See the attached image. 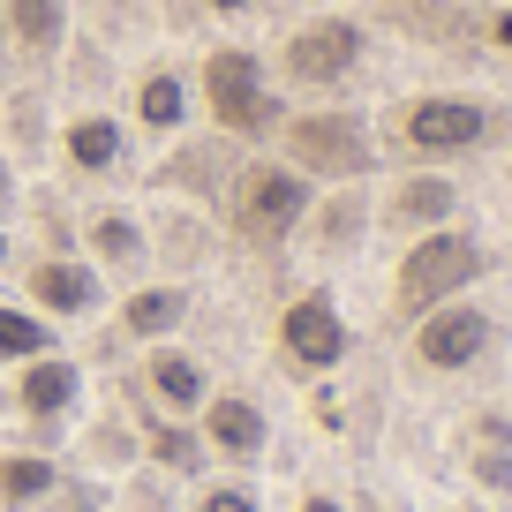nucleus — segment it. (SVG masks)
<instances>
[{
    "label": "nucleus",
    "mask_w": 512,
    "mask_h": 512,
    "mask_svg": "<svg viewBox=\"0 0 512 512\" xmlns=\"http://www.w3.org/2000/svg\"><path fill=\"white\" fill-rule=\"evenodd\" d=\"M490 136V106L482 98H415L400 113V144L407 159H460Z\"/></svg>",
    "instance_id": "obj_8"
},
{
    "label": "nucleus",
    "mask_w": 512,
    "mask_h": 512,
    "mask_svg": "<svg viewBox=\"0 0 512 512\" xmlns=\"http://www.w3.org/2000/svg\"><path fill=\"white\" fill-rule=\"evenodd\" d=\"M490 339H497V324H490V309L482 302H437V309H422L415 317V362L422 369H437V377H460V369H475L482 354H490Z\"/></svg>",
    "instance_id": "obj_5"
},
{
    "label": "nucleus",
    "mask_w": 512,
    "mask_h": 512,
    "mask_svg": "<svg viewBox=\"0 0 512 512\" xmlns=\"http://www.w3.org/2000/svg\"><path fill=\"white\" fill-rule=\"evenodd\" d=\"M136 121H144L151 136H174V128L189 121V83H181L174 68H151V76L136 83Z\"/></svg>",
    "instance_id": "obj_19"
},
{
    "label": "nucleus",
    "mask_w": 512,
    "mask_h": 512,
    "mask_svg": "<svg viewBox=\"0 0 512 512\" xmlns=\"http://www.w3.org/2000/svg\"><path fill=\"white\" fill-rule=\"evenodd\" d=\"M0 53H8V16H0Z\"/></svg>",
    "instance_id": "obj_31"
},
{
    "label": "nucleus",
    "mask_w": 512,
    "mask_h": 512,
    "mask_svg": "<svg viewBox=\"0 0 512 512\" xmlns=\"http://www.w3.org/2000/svg\"><path fill=\"white\" fill-rule=\"evenodd\" d=\"M38 354H53V324L38 317V309H8L0 302V369L38 362Z\"/></svg>",
    "instance_id": "obj_21"
},
{
    "label": "nucleus",
    "mask_w": 512,
    "mask_h": 512,
    "mask_svg": "<svg viewBox=\"0 0 512 512\" xmlns=\"http://www.w3.org/2000/svg\"><path fill=\"white\" fill-rule=\"evenodd\" d=\"M151 467H166V475H204V460H211V445H204V430H189V422H151Z\"/></svg>",
    "instance_id": "obj_20"
},
{
    "label": "nucleus",
    "mask_w": 512,
    "mask_h": 512,
    "mask_svg": "<svg viewBox=\"0 0 512 512\" xmlns=\"http://www.w3.org/2000/svg\"><path fill=\"white\" fill-rule=\"evenodd\" d=\"M61 490V460L53 452H0V512H31Z\"/></svg>",
    "instance_id": "obj_14"
},
{
    "label": "nucleus",
    "mask_w": 512,
    "mask_h": 512,
    "mask_svg": "<svg viewBox=\"0 0 512 512\" xmlns=\"http://www.w3.org/2000/svg\"><path fill=\"white\" fill-rule=\"evenodd\" d=\"M196 512H264V497H256L249 482H211V490L196 497Z\"/></svg>",
    "instance_id": "obj_24"
},
{
    "label": "nucleus",
    "mask_w": 512,
    "mask_h": 512,
    "mask_svg": "<svg viewBox=\"0 0 512 512\" xmlns=\"http://www.w3.org/2000/svg\"><path fill=\"white\" fill-rule=\"evenodd\" d=\"M121 151H128V136H121V121H106V113H83V121L61 128V159L76 166V174H113Z\"/></svg>",
    "instance_id": "obj_15"
},
{
    "label": "nucleus",
    "mask_w": 512,
    "mask_h": 512,
    "mask_svg": "<svg viewBox=\"0 0 512 512\" xmlns=\"http://www.w3.org/2000/svg\"><path fill=\"white\" fill-rule=\"evenodd\" d=\"M279 354H287L294 369H309V377L347 362V317H339V302L324 287L287 302V317H279Z\"/></svg>",
    "instance_id": "obj_9"
},
{
    "label": "nucleus",
    "mask_w": 512,
    "mask_h": 512,
    "mask_svg": "<svg viewBox=\"0 0 512 512\" xmlns=\"http://www.w3.org/2000/svg\"><path fill=\"white\" fill-rule=\"evenodd\" d=\"M467 475H475V490L512 497V445H482V437H475V452H467Z\"/></svg>",
    "instance_id": "obj_22"
},
{
    "label": "nucleus",
    "mask_w": 512,
    "mask_h": 512,
    "mask_svg": "<svg viewBox=\"0 0 512 512\" xmlns=\"http://www.w3.org/2000/svg\"><path fill=\"white\" fill-rule=\"evenodd\" d=\"M369 38L354 16H309L302 31L279 46V68H287L294 83H309V91H324V83H347L354 68H362Z\"/></svg>",
    "instance_id": "obj_7"
},
{
    "label": "nucleus",
    "mask_w": 512,
    "mask_h": 512,
    "mask_svg": "<svg viewBox=\"0 0 512 512\" xmlns=\"http://www.w3.org/2000/svg\"><path fill=\"white\" fill-rule=\"evenodd\" d=\"M354 226H362V219H354V211H347V204H339V211H324V226H317V241H324V249H347V241H354Z\"/></svg>",
    "instance_id": "obj_26"
},
{
    "label": "nucleus",
    "mask_w": 512,
    "mask_h": 512,
    "mask_svg": "<svg viewBox=\"0 0 512 512\" xmlns=\"http://www.w3.org/2000/svg\"><path fill=\"white\" fill-rule=\"evenodd\" d=\"M0 264H8V234H0Z\"/></svg>",
    "instance_id": "obj_32"
},
{
    "label": "nucleus",
    "mask_w": 512,
    "mask_h": 512,
    "mask_svg": "<svg viewBox=\"0 0 512 512\" xmlns=\"http://www.w3.org/2000/svg\"><path fill=\"white\" fill-rule=\"evenodd\" d=\"M490 38H497V46L512 53V8H505V16H490Z\"/></svg>",
    "instance_id": "obj_28"
},
{
    "label": "nucleus",
    "mask_w": 512,
    "mask_h": 512,
    "mask_svg": "<svg viewBox=\"0 0 512 512\" xmlns=\"http://www.w3.org/2000/svg\"><path fill=\"white\" fill-rule=\"evenodd\" d=\"M309 211H317V196H309V181L294 174L287 159H249L226 181V226H234L249 249H279Z\"/></svg>",
    "instance_id": "obj_1"
},
{
    "label": "nucleus",
    "mask_w": 512,
    "mask_h": 512,
    "mask_svg": "<svg viewBox=\"0 0 512 512\" xmlns=\"http://www.w3.org/2000/svg\"><path fill=\"white\" fill-rule=\"evenodd\" d=\"M23 294H31V309L53 324V317H91V309L106 302V279H98L91 256L53 249V256H38L31 272H23Z\"/></svg>",
    "instance_id": "obj_10"
},
{
    "label": "nucleus",
    "mask_w": 512,
    "mask_h": 512,
    "mask_svg": "<svg viewBox=\"0 0 512 512\" xmlns=\"http://www.w3.org/2000/svg\"><path fill=\"white\" fill-rule=\"evenodd\" d=\"M128 505L121 512H174V475L166 467H144V475H128Z\"/></svg>",
    "instance_id": "obj_23"
},
{
    "label": "nucleus",
    "mask_w": 512,
    "mask_h": 512,
    "mask_svg": "<svg viewBox=\"0 0 512 512\" xmlns=\"http://www.w3.org/2000/svg\"><path fill=\"white\" fill-rule=\"evenodd\" d=\"M452 211H460V189L445 174H407L384 196V226H400V234H437V226H452Z\"/></svg>",
    "instance_id": "obj_13"
},
{
    "label": "nucleus",
    "mask_w": 512,
    "mask_h": 512,
    "mask_svg": "<svg viewBox=\"0 0 512 512\" xmlns=\"http://www.w3.org/2000/svg\"><path fill=\"white\" fill-rule=\"evenodd\" d=\"M204 106H211V121L226 128V136H272L287 113H279V98H272V76H264V61L256 53H241V46H219L204 61Z\"/></svg>",
    "instance_id": "obj_4"
},
{
    "label": "nucleus",
    "mask_w": 512,
    "mask_h": 512,
    "mask_svg": "<svg viewBox=\"0 0 512 512\" xmlns=\"http://www.w3.org/2000/svg\"><path fill=\"white\" fill-rule=\"evenodd\" d=\"M369 512H384V505H369Z\"/></svg>",
    "instance_id": "obj_33"
},
{
    "label": "nucleus",
    "mask_w": 512,
    "mask_h": 512,
    "mask_svg": "<svg viewBox=\"0 0 512 512\" xmlns=\"http://www.w3.org/2000/svg\"><path fill=\"white\" fill-rule=\"evenodd\" d=\"M302 512H339V497H302Z\"/></svg>",
    "instance_id": "obj_29"
},
{
    "label": "nucleus",
    "mask_w": 512,
    "mask_h": 512,
    "mask_svg": "<svg viewBox=\"0 0 512 512\" xmlns=\"http://www.w3.org/2000/svg\"><path fill=\"white\" fill-rule=\"evenodd\" d=\"M279 151H287V166L317 189V181H362L369 166H377V128L362 121V113H294V121H279Z\"/></svg>",
    "instance_id": "obj_2"
},
{
    "label": "nucleus",
    "mask_w": 512,
    "mask_h": 512,
    "mask_svg": "<svg viewBox=\"0 0 512 512\" xmlns=\"http://www.w3.org/2000/svg\"><path fill=\"white\" fill-rule=\"evenodd\" d=\"M91 460H106V467H128V460H136V437H128L121 422H98V430H91Z\"/></svg>",
    "instance_id": "obj_25"
},
{
    "label": "nucleus",
    "mask_w": 512,
    "mask_h": 512,
    "mask_svg": "<svg viewBox=\"0 0 512 512\" xmlns=\"http://www.w3.org/2000/svg\"><path fill=\"white\" fill-rule=\"evenodd\" d=\"M144 384H151V400H159L174 422L204 415V400H211V369L196 362V354H181V347H159V354H151V362H144Z\"/></svg>",
    "instance_id": "obj_12"
},
{
    "label": "nucleus",
    "mask_w": 512,
    "mask_h": 512,
    "mask_svg": "<svg viewBox=\"0 0 512 512\" xmlns=\"http://www.w3.org/2000/svg\"><path fill=\"white\" fill-rule=\"evenodd\" d=\"M189 324V287H136L121 302V332L128 339H174Z\"/></svg>",
    "instance_id": "obj_16"
},
{
    "label": "nucleus",
    "mask_w": 512,
    "mask_h": 512,
    "mask_svg": "<svg viewBox=\"0 0 512 512\" xmlns=\"http://www.w3.org/2000/svg\"><path fill=\"white\" fill-rule=\"evenodd\" d=\"M0 16L23 53H53L68 38V0H0Z\"/></svg>",
    "instance_id": "obj_18"
},
{
    "label": "nucleus",
    "mask_w": 512,
    "mask_h": 512,
    "mask_svg": "<svg viewBox=\"0 0 512 512\" xmlns=\"http://www.w3.org/2000/svg\"><path fill=\"white\" fill-rule=\"evenodd\" d=\"M76 400H83V369L68 362L61 347L38 354V362H16V369H8V415H23V422L38 430V452H46L53 430L76 415Z\"/></svg>",
    "instance_id": "obj_6"
},
{
    "label": "nucleus",
    "mask_w": 512,
    "mask_h": 512,
    "mask_svg": "<svg viewBox=\"0 0 512 512\" xmlns=\"http://www.w3.org/2000/svg\"><path fill=\"white\" fill-rule=\"evenodd\" d=\"M196 430H204V445L219 452V460H241V467H249L256 452H264V407L241 400V392H211L204 415H196Z\"/></svg>",
    "instance_id": "obj_11"
},
{
    "label": "nucleus",
    "mask_w": 512,
    "mask_h": 512,
    "mask_svg": "<svg viewBox=\"0 0 512 512\" xmlns=\"http://www.w3.org/2000/svg\"><path fill=\"white\" fill-rule=\"evenodd\" d=\"M83 234H91V256L113 264V272H144V264H151V234L128 219V211H91Z\"/></svg>",
    "instance_id": "obj_17"
},
{
    "label": "nucleus",
    "mask_w": 512,
    "mask_h": 512,
    "mask_svg": "<svg viewBox=\"0 0 512 512\" xmlns=\"http://www.w3.org/2000/svg\"><path fill=\"white\" fill-rule=\"evenodd\" d=\"M211 8H219V16H241V8H249V0H211Z\"/></svg>",
    "instance_id": "obj_30"
},
{
    "label": "nucleus",
    "mask_w": 512,
    "mask_h": 512,
    "mask_svg": "<svg viewBox=\"0 0 512 512\" xmlns=\"http://www.w3.org/2000/svg\"><path fill=\"white\" fill-rule=\"evenodd\" d=\"M8 211H16V166L0 159V219H8Z\"/></svg>",
    "instance_id": "obj_27"
},
{
    "label": "nucleus",
    "mask_w": 512,
    "mask_h": 512,
    "mask_svg": "<svg viewBox=\"0 0 512 512\" xmlns=\"http://www.w3.org/2000/svg\"><path fill=\"white\" fill-rule=\"evenodd\" d=\"M475 512H490V505H475Z\"/></svg>",
    "instance_id": "obj_34"
},
{
    "label": "nucleus",
    "mask_w": 512,
    "mask_h": 512,
    "mask_svg": "<svg viewBox=\"0 0 512 512\" xmlns=\"http://www.w3.org/2000/svg\"><path fill=\"white\" fill-rule=\"evenodd\" d=\"M482 272H490L482 241L460 234V226H437V234H415V249L400 256L392 302H400V317H422V309H437V302H460Z\"/></svg>",
    "instance_id": "obj_3"
}]
</instances>
